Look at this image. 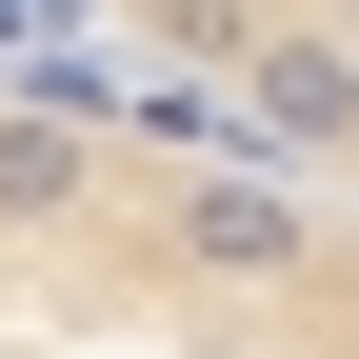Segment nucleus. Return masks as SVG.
<instances>
[{"instance_id": "obj_1", "label": "nucleus", "mask_w": 359, "mask_h": 359, "mask_svg": "<svg viewBox=\"0 0 359 359\" xmlns=\"http://www.w3.org/2000/svg\"><path fill=\"white\" fill-rule=\"evenodd\" d=\"M0 359H359V200L0 20Z\"/></svg>"}, {"instance_id": "obj_2", "label": "nucleus", "mask_w": 359, "mask_h": 359, "mask_svg": "<svg viewBox=\"0 0 359 359\" xmlns=\"http://www.w3.org/2000/svg\"><path fill=\"white\" fill-rule=\"evenodd\" d=\"M0 20L359 200V0H0Z\"/></svg>"}]
</instances>
